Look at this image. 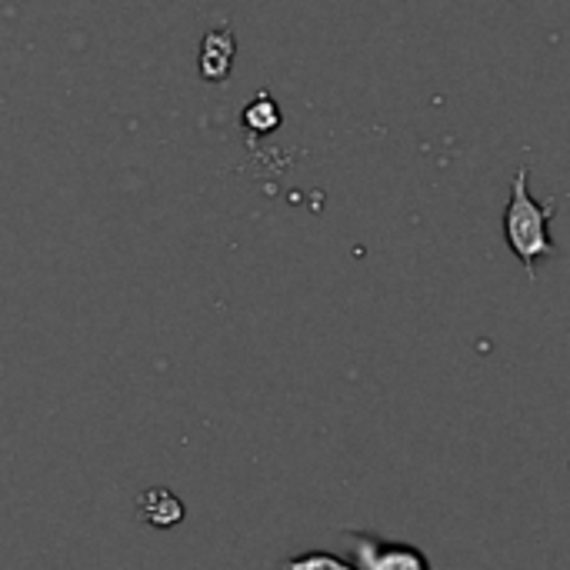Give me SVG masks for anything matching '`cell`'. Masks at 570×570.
I'll use <instances>...</instances> for the list:
<instances>
[{
  "instance_id": "1",
  "label": "cell",
  "mask_w": 570,
  "mask_h": 570,
  "mask_svg": "<svg viewBox=\"0 0 570 570\" xmlns=\"http://www.w3.org/2000/svg\"><path fill=\"white\" fill-rule=\"evenodd\" d=\"M528 180H531V167H521L514 174L511 200L504 207V240L524 264L528 281H538V264L548 257H558V247L548 234V224L554 220V210H558V197L534 200Z\"/></svg>"
},
{
  "instance_id": "2",
  "label": "cell",
  "mask_w": 570,
  "mask_h": 570,
  "mask_svg": "<svg viewBox=\"0 0 570 570\" xmlns=\"http://www.w3.org/2000/svg\"><path fill=\"white\" fill-rule=\"evenodd\" d=\"M357 570H434L431 558L407 541H387L371 531H344Z\"/></svg>"
},
{
  "instance_id": "3",
  "label": "cell",
  "mask_w": 570,
  "mask_h": 570,
  "mask_svg": "<svg viewBox=\"0 0 570 570\" xmlns=\"http://www.w3.org/2000/svg\"><path fill=\"white\" fill-rule=\"evenodd\" d=\"M234 53H237V40L230 30H210L204 37V47H200V73L204 80H227L230 67H234Z\"/></svg>"
},
{
  "instance_id": "4",
  "label": "cell",
  "mask_w": 570,
  "mask_h": 570,
  "mask_svg": "<svg viewBox=\"0 0 570 570\" xmlns=\"http://www.w3.org/2000/svg\"><path fill=\"white\" fill-rule=\"evenodd\" d=\"M137 511H140V518H144L150 528H174V524H180V518H184V504H180L167 488H150V491H144Z\"/></svg>"
},
{
  "instance_id": "5",
  "label": "cell",
  "mask_w": 570,
  "mask_h": 570,
  "mask_svg": "<svg viewBox=\"0 0 570 570\" xmlns=\"http://www.w3.org/2000/svg\"><path fill=\"white\" fill-rule=\"evenodd\" d=\"M244 124L254 134H271L281 127V107L271 94H257L247 107H244Z\"/></svg>"
},
{
  "instance_id": "6",
  "label": "cell",
  "mask_w": 570,
  "mask_h": 570,
  "mask_svg": "<svg viewBox=\"0 0 570 570\" xmlns=\"http://www.w3.org/2000/svg\"><path fill=\"white\" fill-rule=\"evenodd\" d=\"M277 570H357L354 561H344L331 551H304V554H291L284 558Z\"/></svg>"
}]
</instances>
